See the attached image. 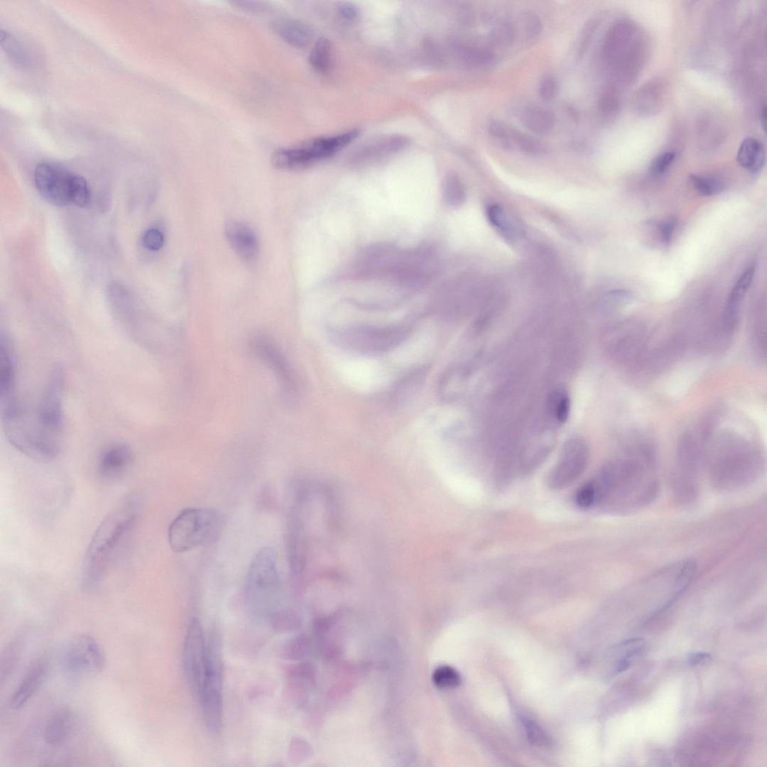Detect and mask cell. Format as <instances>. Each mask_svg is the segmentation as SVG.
Listing matches in <instances>:
<instances>
[{
	"mask_svg": "<svg viewBox=\"0 0 767 767\" xmlns=\"http://www.w3.org/2000/svg\"><path fill=\"white\" fill-rule=\"evenodd\" d=\"M587 484L592 492V508L615 514L646 508L660 487L653 455L647 448L609 462Z\"/></svg>",
	"mask_w": 767,
	"mask_h": 767,
	"instance_id": "obj_1",
	"label": "cell"
},
{
	"mask_svg": "<svg viewBox=\"0 0 767 767\" xmlns=\"http://www.w3.org/2000/svg\"><path fill=\"white\" fill-rule=\"evenodd\" d=\"M64 374L54 369L40 396L34 416L26 410V457L38 462H49L60 452L64 433Z\"/></svg>",
	"mask_w": 767,
	"mask_h": 767,
	"instance_id": "obj_2",
	"label": "cell"
},
{
	"mask_svg": "<svg viewBox=\"0 0 767 767\" xmlns=\"http://www.w3.org/2000/svg\"><path fill=\"white\" fill-rule=\"evenodd\" d=\"M141 506L139 497H126L106 516L96 530L85 558V586L92 587L101 581L122 543L133 530Z\"/></svg>",
	"mask_w": 767,
	"mask_h": 767,
	"instance_id": "obj_3",
	"label": "cell"
},
{
	"mask_svg": "<svg viewBox=\"0 0 767 767\" xmlns=\"http://www.w3.org/2000/svg\"><path fill=\"white\" fill-rule=\"evenodd\" d=\"M763 468L754 447L741 440H725L711 449L706 459L708 481L719 491L742 489L755 483Z\"/></svg>",
	"mask_w": 767,
	"mask_h": 767,
	"instance_id": "obj_4",
	"label": "cell"
},
{
	"mask_svg": "<svg viewBox=\"0 0 767 767\" xmlns=\"http://www.w3.org/2000/svg\"><path fill=\"white\" fill-rule=\"evenodd\" d=\"M224 528V519L210 509L187 508L171 523L168 538L170 548L177 553L196 549L216 541Z\"/></svg>",
	"mask_w": 767,
	"mask_h": 767,
	"instance_id": "obj_5",
	"label": "cell"
},
{
	"mask_svg": "<svg viewBox=\"0 0 767 767\" xmlns=\"http://www.w3.org/2000/svg\"><path fill=\"white\" fill-rule=\"evenodd\" d=\"M359 129L344 134L315 138L293 148H281L272 155L273 168L281 170H298L330 158L344 148L359 135Z\"/></svg>",
	"mask_w": 767,
	"mask_h": 767,
	"instance_id": "obj_6",
	"label": "cell"
},
{
	"mask_svg": "<svg viewBox=\"0 0 767 767\" xmlns=\"http://www.w3.org/2000/svg\"><path fill=\"white\" fill-rule=\"evenodd\" d=\"M338 345L363 353H382L398 347L408 335L402 325H360L342 328L332 333Z\"/></svg>",
	"mask_w": 767,
	"mask_h": 767,
	"instance_id": "obj_7",
	"label": "cell"
},
{
	"mask_svg": "<svg viewBox=\"0 0 767 767\" xmlns=\"http://www.w3.org/2000/svg\"><path fill=\"white\" fill-rule=\"evenodd\" d=\"M105 653L100 643L87 634L74 636L65 648L64 667L76 677L97 676L106 667Z\"/></svg>",
	"mask_w": 767,
	"mask_h": 767,
	"instance_id": "obj_8",
	"label": "cell"
},
{
	"mask_svg": "<svg viewBox=\"0 0 767 767\" xmlns=\"http://www.w3.org/2000/svg\"><path fill=\"white\" fill-rule=\"evenodd\" d=\"M223 660L219 654L207 656V671L199 695L205 725L212 733H218L223 719Z\"/></svg>",
	"mask_w": 767,
	"mask_h": 767,
	"instance_id": "obj_9",
	"label": "cell"
},
{
	"mask_svg": "<svg viewBox=\"0 0 767 767\" xmlns=\"http://www.w3.org/2000/svg\"><path fill=\"white\" fill-rule=\"evenodd\" d=\"M251 348L278 379L285 401L296 402L299 391L298 381L291 366L276 342L267 335L259 334L251 339Z\"/></svg>",
	"mask_w": 767,
	"mask_h": 767,
	"instance_id": "obj_10",
	"label": "cell"
},
{
	"mask_svg": "<svg viewBox=\"0 0 767 767\" xmlns=\"http://www.w3.org/2000/svg\"><path fill=\"white\" fill-rule=\"evenodd\" d=\"M246 592L255 600L275 596L279 588L277 554L270 547L260 550L254 556L246 578Z\"/></svg>",
	"mask_w": 767,
	"mask_h": 767,
	"instance_id": "obj_11",
	"label": "cell"
},
{
	"mask_svg": "<svg viewBox=\"0 0 767 767\" xmlns=\"http://www.w3.org/2000/svg\"><path fill=\"white\" fill-rule=\"evenodd\" d=\"M590 457L587 445L580 438L568 442L557 463L548 477L549 486L555 490L569 487L585 472Z\"/></svg>",
	"mask_w": 767,
	"mask_h": 767,
	"instance_id": "obj_12",
	"label": "cell"
},
{
	"mask_svg": "<svg viewBox=\"0 0 767 767\" xmlns=\"http://www.w3.org/2000/svg\"><path fill=\"white\" fill-rule=\"evenodd\" d=\"M207 646L202 627L197 619L188 626L184 643L183 664L186 678L192 690L200 694L207 671Z\"/></svg>",
	"mask_w": 767,
	"mask_h": 767,
	"instance_id": "obj_13",
	"label": "cell"
},
{
	"mask_svg": "<svg viewBox=\"0 0 767 767\" xmlns=\"http://www.w3.org/2000/svg\"><path fill=\"white\" fill-rule=\"evenodd\" d=\"M75 173L49 162L38 164L34 179L40 195L57 207L72 203L71 190Z\"/></svg>",
	"mask_w": 767,
	"mask_h": 767,
	"instance_id": "obj_14",
	"label": "cell"
},
{
	"mask_svg": "<svg viewBox=\"0 0 767 767\" xmlns=\"http://www.w3.org/2000/svg\"><path fill=\"white\" fill-rule=\"evenodd\" d=\"M133 457V451L126 444L109 447L99 459L98 471L100 477L104 481H115L128 470Z\"/></svg>",
	"mask_w": 767,
	"mask_h": 767,
	"instance_id": "obj_15",
	"label": "cell"
},
{
	"mask_svg": "<svg viewBox=\"0 0 767 767\" xmlns=\"http://www.w3.org/2000/svg\"><path fill=\"white\" fill-rule=\"evenodd\" d=\"M225 235L232 248L248 263H254L259 256V244L254 232L245 224L236 221L228 222Z\"/></svg>",
	"mask_w": 767,
	"mask_h": 767,
	"instance_id": "obj_16",
	"label": "cell"
},
{
	"mask_svg": "<svg viewBox=\"0 0 767 767\" xmlns=\"http://www.w3.org/2000/svg\"><path fill=\"white\" fill-rule=\"evenodd\" d=\"M75 722L74 712L70 707L55 710L48 719L44 732L47 744L60 746L71 736Z\"/></svg>",
	"mask_w": 767,
	"mask_h": 767,
	"instance_id": "obj_17",
	"label": "cell"
},
{
	"mask_svg": "<svg viewBox=\"0 0 767 767\" xmlns=\"http://www.w3.org/2000/svg\"><path fill=\"white\" fill-rule=\"evenodd\" d=\"M271 27L286 43L298 48H303L310 44L312 32L303 21L294 18H282L271 23Z\"/></svg>",
	"mask_w": 767,
	"mask_h": 767,
	"instance_id": "obj_18",
	"label": "cell"
},
{
	"mask_svg": "<svg viewBox=\"0 0 767 767\" xmlns=\"http://www.w3.org/2000/svg\"><path fill=\"white\" fill-rule=\"evenodd\" d=\"M754 276L755 268H749L739 278L730 293L724 317V330L727 332L731 333L735 330L738 322L739 308H741L742 301L749 289Z\"/></svg>",
	"mask_w": 767,
	"mask_h": 767,
	"instance_id": "obj_19",
	"label": "cell"
},
{
	"mask_svg": "<svg viewBox=\"0 0 767 767\" xmlns=\"http://www.w3.org/2000/svg\"><path fill=\"white\" fill-rule=\"evenodd\" d=\"M48 673V666L44 663L36 664L23 678L19 687L10 698L9 706L18 709L28 702L37 690L42 686Z\"/></svg>",
	"mask_w": 767,
	"mask_h": 767,
	"instance_id": "obj_20",
	"label": "cell"
},
{
	"mask_svg": "<svg viewBox=\"0 0 767 767\" xmlns=\"http://www.w3.org/2000/svg\"><path fill=\"white\" fill-rule=\"evenodd\" d=\"M7 337L1 333L0 338V397L1 401L16 394V371L15 360Z\"/></svg>",
	"mask_w": 767,
	"mask_h": 767,
	"instance_id": "obj_21",
	"label": "cell"
},
{
	"mask_svg": "<svg viewBox=\"0 0 767 767\" xmlns=\"http://www.w3.org/2000/svg\"><path fill=\"white\" fill-rule=\"evenodd\" d=\"M408 143V139L401 135L383 136L366 143L359 149L360 158H375L397 152Z\"/></svg>",
	"mask_w": 767,
	"mask_h": 767,
	"instance_id": "obj_22",
	"label": "cell"
},
{
	"mask_svg": "<svg viewBox=\"0 0 767 767\" xmlns=\"http://www.w3.org/2000/svg\"><path fill=\"white\" fill-rule=\"evenodd\" d=\"M27 633L23 632L13 637L0 657V682L4 685L10 678L21 658L26 642Z\"/></svg>",
	"mask_w": 767,
	"mask_h": 767,
	"instance_id": "obj_23",
	"label": "cell"
},
{
	"mask_svg": "<svg viewBox=\"0 0 767 767\" xmlns=\"http://www.w3.org/2000/svg\"><path fill=\"white\" fill-rule=\"evenodd\" d=\"M736 159L739 165L752 173H757L764 165V146L755 138H746L739 148Z\"/></svg>",
	"mask_w": 767,
	"mask_h": 767,
	"instance_id": "obj_24",
	"label": "cell"
},
{
	"mask_svg": "<svg viewBox=\"0 0 767 767\" xmlns=\"http://www.w3.org/2000/svg\"><path fill=\"white\" fill-rule=\"evenodd\" d=\"M523 126L537 134H546L554 128L555 117L550 109L541 107L527 108L522 116Z\"/></svg>",
	"mask_w": 767,
	"mask_h": 767,
	"instance_id": "obj_25",
	"label": "cell"
},
{
	"mask_svg": "<svg viewBox=\"0 0 767 767\" xmlns=\"http://www.w3.org/2000/svg\"><path fill=\"white\" fill-rule=\"evenodd\" d=\"M332 45L326 38H320L310 51L309 62L310 65L318 72L325 73L332 65Z\"/></svg>",
	"mask_w": 767,
	"mask_h": 767,
	"instance_id": "obj_26",
	"label": "cell"
},
{
	"mask_svg": "<svg viewBox=\"0 0 767 767\" xmlns=\"http://www.w3.org/2000/svg\"><path fill=\"white\" fill-rule=\"evenodd\" d=\"M459 56L464 62L475 67H485L494 61V55L487 49L470 45L457 47Z\"/></svg>",
	"mask_w": 767,
	"mask_h": 767,
	"instance_id": "obj_27",
	"label": "cell"
},
{
	"mask_svg": "<svg viewBox=\"0 0 767 767\" xmlns=\"http://www.w3.org/2000/svg\"><path fill=\"white\" fill-rule=\"evenodd\" d=\"M488 218L505 238L513 241L517 238L516 230L508 214L499 205H491L487 211Z\"/></svg>",
	"mask_w": 767,
	"mask_h": 767,
	"instance_id": "obj_28",
	"label": "cell"
},
{
	"mask_svg": "<svg viewBox=\"0 0 767 767\" xmlns=\"http://www.w3.org/2000/svg\"><path fill=\"white\" fill-rule=\"evenodd\" d=\"M548 408L555 420L559 423L566 422L570 412V400L567 393L562 391L554 392L550 396Z\"/></svg>",
	"mask_w": 767,
	"mask_h": 767,
	"instance_id": "obj_29",
	"label": "cell"
},
{
	"mask_svg": "<svg viewBox=\"0 0 767 767\" xmlns=\"http://www.w3.org/2000/svg\"><path fill=\"white\" fill-rule=\"evenodd\" d=\"M511 146H516L523 152L529 154H542L545 152V146L533 136L514 129L510 128Z\"/></svg>",
	"mask_w": 767,
	"mask_h": 767,
	"instance_id": "obj_30",
	"label": "cell"
},
{
	"mask_svg": "<svg viewBox=\"0 0 767 767\" xmlns=\"http://www.w3.org/2000/svg\"><path fill=\"white\" fill-rule=\"evenodd\" d=\"M435 686L440 689L456 688L461 683V677L454 668L444 665L436 668L433 675Z\"/></svg>",
	"mask_w": 767,
	"mask_h": 767,
	"instance_id": "obj_31",
	"label": "cell"
},
{
	"mask_svg": "<svg viewBox=\"0 0 767 767\" xmlns=\"http://www.w3.org/2000/svg\"><path fill=\"white\" fill-rule=\"evenodd\" d=\"M443 195L445 201L451 205H459L464 200V187L455 174L446 176L443 184Z\"/></svg>",
	"mask_w": 767,
	"mask_h": 767,
	"instance_id": "obj_32",
	"label": "cell"
},
{
	"mask_svg": "<svg viewBox=\"0 0 767 767\" xmlns=\"http://www.w3.org/2000/svg\"><path fill=\"white\" fill-rule=\"evenodd\" d=\"M90 196L87 180L83 176L75 174L71 190L72 203L79 207H87L90 201Z\"/></svg>",
	"mask_w": 767,
	"mask_h": 767,
	"instance_id": "obj_33",
	"label": "cell"
},
{
	"mask_svg": "<svg viewBox=\"0 0 767 767\" xmlns=\"http://www.w3.org/2000/svg\"><path fill=\"white\" fill-rule=\"evenodd\" d=\"M690 182L698 193L703 196H713L722 189V184L710 177L691 175Z\"/></svg>",
	"mask_w": 767,
	"mask_h": 767,
	"instance_id": "obj_34",
	"label": "cell"
},
{
	"mask_svg": "<svg viewBox=\"0 0 767 767\" xmlns=\"http://www.w3.org/2000/svg\"><path fill=\"white\" fill-rule=\"evenodd\" d=\"M522 722L526 729L528 739L531 744L538 746H549L551 739L535 722L529 719L523 718Z\"/></svg>",
	"mask_w": 767,
	"mask_h": 767,
	"instance_id": "obj_35",
	"label": "cell"
},
{
	"mask_svg": "<svg viewBox=\"0 0 767 767\" xmlns=\"http://www.w3.org/2000/svg\"><path fill=\"white\" fill-rule=\"evenodd\" d=\"M489 133L492 138L499 141L506 148H512L510 140V128L501 122L492 121L489 126Z\"/></svg>",
	"mask_w": 767,
	"mask_h": 767,
	"instance_id": "obj_36",
	"label": "cell"
},
{
	"mask_svg": "<svg viewBox=\"0 0 767 767\" xmlns=\"http://www.w3.org/2000/svg\"><path fill=\"white\" fill-rule=\"evenodd\" d=\"M675 156L674 153H666L656 157L651 163V173L654 175L665 173L673 165Z\"/></svg>",
	"mask_w": 767,
	"mask_h": 767,
	"instance_id": "obj_37",
	"label": "cell"
},
{
	"mask_svg": "<svg viewBox=\"0 0 767 767\" xmlns=\"http://www.w3.org/2000/svg\"><path fill=\"white\" fill-rule=\"evenodd\" d=\"M145 248L149 251H156L163 248L164 237L162 232L157 229H148L143 238Z\"/></svg>",
	"mask_w": 767,
	"mask_h": 767,
	"instance_id": "obj_38",
	"label": "cell"
},
{
	"mask_svg": "<svg viewBox=\"0 0 767 767\" xmlns=\"http://www.w3.org/2000/svg\"><path fill=\"white\" fill-rule=\"evenodd\" d=\"M303 638H295L287 643L284 648V655L286 658L297 660L303 657L305 653L306 643Z\"/></svg>",
	"mask_w": 767,
	"mask_h": 767,
	"instance_id": "obj_39",
	"label": "cell"
},
{
	"mask_svg": "<svg viewBox=\"0 0 767 767\" xmlns=\"http://www.w3.org/2000/svg\"><path fill=\"white\" fill-rule=\"evenodd\" d=\"M525 31L528 39L538 37L542 31V23L535 13L528 12L524 18Z\"/></svg>",
	"mask_w": 767,
	"mask_h": 767,
	"instance_id": "obj_40",
	"label": "cell"
},
{
	"mask_svg": "<svg viewBox=\"0 0 767 767\" xmlns=\"http://www.w3.org/2000/svg\"><path fill=\"white\" fill-rule=\"evenodd\" d=\"M514 36L513 27L508 23L501 24L491 33L492 39L500 45L511 43Z\"/></svg>",
	"mask_w": 767,
	"mask_h": 767,
	"instance_id": "obj_41",
	"label": "cell"
},
{
	"mask_svg": "<svg viewBox=\"0 0 767 767\" xmlns=\"http://www.w3.org/2000/svg\"><path fill=\"white\" fill-rule=\"evenodd\" d=\"M558 93V84L555 78L547 77L543 80L540 86V98L546 102L553 100Z\"/></svg>",
	"mask_w": 767,
	"mask_h": 767,
	"instance_id": "obj_42",
	"label": "cell"
},
{
	"mask_svg": "<svg viewBox=\"0 0 767 767\" xmlns=\"http://www.w3.org/2000/svg\"><path fill=\"white\" fill-rule=\"evenodd\" d=\"M273 624L278 631L288 632L297 627L298 621L293 615L281 613L276 616Z\"/></svg>",
	"mask_w": 767,
	"mask_h": 767,
	"instance_id": "obj_43",
	"label": "cell"
},
{
	"mask_svg": "<svg viewBox=\"0 0 767 767\" xmlns=\"http://www.w3.org/2000/svg\"><path fill=\"white\" fill-rule=\"evenodd\" d=\"M677 224L675 218L670 217L668 220L665 221L660 226L661 235L663 241L665 243H668L673 237L675 228Z\"/></svg>",
	"mask_w": 767,
	"mask_h": 767,
	"instance_id": "obj_44",
	"label": "cell"
},
{
	"mask_svg": "<svg viewBox=\"0 0 767 767\" xmlns=\"http://www.w3.org/2000/svg\"><path fill=\"white\" fill-rule=\"evenodd\" d=\"M339 12L342 18L348 20H353L357 18L359 15V10L355 6L351 4H342L339 7Z\"/></svg>",
	"mask_w": 767,
	"mask_h": 767,
	"instance_id": "obj_45",
	"label": "cell"
},
{
	"mask_svg": "<svg viewBox=\"0 0 767 767\" xmlns=\"http://www.w3.org/2000/svg\"><path fill=\"white\" fill-rule=\"evenodd\" d=\"M711 660L710 654L705 652L695 653L688 657L687 663L691 666H695L706 663Z\"/></svg>",
	"mask_w": 767,
	"mask_h": 767,
	"instance_id": "obj_46",
	"label": "cell"
},
{
	"mask_svg": "<svg viewBox=\"0 0 767 767\" xmlns=\"http://www.w3.org/2000/svg\"><path fill=\"white\" fill-rule=\"evenodd\" d=\"M592 29H593L592 23H589L586 26V28L583 32L582 37H581V39H580V48H579V54L580 55H582L584 53V52L585 51V50L587 49V44L589 43V40H590V36H592Z\"/></svg>",
	"mask_w": 767,
	"mask_h": 767,
	"instance_id": "obj_47",
	"label": "cell"
},
{
	"mask_svg": "<svg viewBox=\"0 0 767 767\" xmlns=\"http://www.w3.org/2000/svg\"><path fill=\"white\" fill-rule=\"evenodd\" d=\"M234 4L242 9L254 12H262L265 10L266 6H263V4L257 2H236Z\"/></svg>",
	"mask_w": 767,
	"mask_h": 767,
	"instance_id": "obj_48",
	"label": "cell"
},
{
	"mask_svg": "<svg viewBox=\"0 0 767 767\" xmlns=\"http://www.w3.org/2000/svg\"><path fill=\"white\" fill-rule=\"evenodd\" d=\"M630 664L631 663H630L629 660L626 658V657H624V658L618 663L617 665H616L614 670V674L619 675L624 673V671L626 670L629 668Z\"/></svg>",
	"mask_w": 767,
	"mask_h": 767,
	"instance_id": "obj_49",
	"label": "cell"
},
{
	"mask_svg": "<svg viewBox=\"0 0 767 767\" xmlns=\"http://www.w3.org/2000/svg\"><path fill=\"white\" fill-rule=\"evenodd\" d=\"M643 639L641 638H632V639L626 640V641H624L622 643H621L619 646H628V645H631V643L639 642V641H641Z\"/></svg>",
	"mask_w": 767,
	"mask_h": 767,
	"instance_id": "obj_50",
	"label": "cell"
},
{
	"mask_svg": "<svg viewBox=\"0 0 767 767\" xmlns=\"http://www.w3.org/2000/svg\"><path fill=\"white\" fill-rule=\"evenodd\" d=\"M761 121H762V124H763V127L765 128L766 127V106H763L762 111H761Z\"/></svg>",
	"mask_w": 767,
	"mask_h": 767,
	"instance_id": "obj_51",
	"label": "cell"
}]
</instances>
